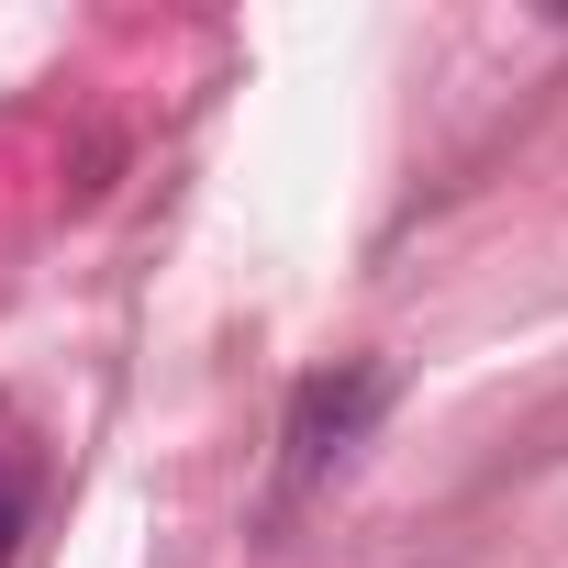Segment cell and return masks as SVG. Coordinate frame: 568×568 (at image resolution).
<instances>
[{
	"instance_id": "obj_1",
	"label": "cell",
	"mask_w": 568,
	"mask_h": 568,
	"mask_svg": "<svg viewBox=\"0 0 568 568\" xmlns=\"http://www.w3.org/2000/svg\"><path fill=\"white\" fill-rule=\"evenodd\" d=\"M390 402V379L379 368H324V379H302V402H291V479H313V468H335L357 435H368V413Z\"/></svg>"
},
{
	"instance_id": "obj_2",
	"label": "cell",
	"mask_w": 568,
	"mask_h": 568,
	"mask_svg": "<svg viewBox=\"0 0 568 568\" xmlns=\"http://www.w3.org/2000/svg\"><path fill=\"white\" fill-rule=\"evenodd\" d=\"M23 524H34V490H23V479H0V568H12V546H23Z\"/></svg>"
}]
</instances>
